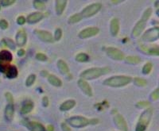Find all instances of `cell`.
<instances>
[{"label":"cell","instance_id":"6da1fadb","mask_svg":"<svg viewBox=\"0 0 159 131\" xmlns=\"http://www.w3.org/2000/svg\"><path fill=\"white\" fill-rule=\"evenodd\" d=\"M111 69L107 67L89 68L87 70L82 72L80 75V77L81 79H84V80H92V79H97L102 75L109 73Z\"/></svg>","mask_w":159,"mask_h":131},{"label":"cell","instance_id":"7a4b0ae2","mask_svg":"<svg viewBox=\"0 0 159 131\" xmlns=\"http://www.w3.org/2000/svg\"><path fill=\"white\" fill-rule=\"evenodd\" d=\"M132 81V78L127 75H116L106 79L103 81L105 86L111 88H122L129 84Z\"/></svg>","mask_w":159,"mask_h":131},{"label":"cell","instance_id":"3957f363","mask_svg":"<svg viewBox=\"0 0 159 131\" xmlns=\"http://www.w3.org/2000/svg\"><path fill=\"white\" fill-rule=\"evenodd\" d=\"M154 114L153 108H147L141 114L138 120L137 125L135 127V131H146L149 124L151 121L152 116Z\"/></svg>","mask_w":159,"mask_h":131},{"label":"cell","instance_id":"277c9868","mask_svg":"<svg viewBox=\"0 0 159 131\" xmlns=\"http://www.w3.org/2000/svg\"><path fill=\"white\" fill-rule=\"evenodd\" d=\"M66 122L69 126L77 128V129L84 128L89 125H92L91 119H87L84 116H72L66 119Z\"/></svg>","mask_w":159,"mask_h":131},{"label":"cell","instance_id":"5b68a950","mask_svg":"<svg viewBox=\"0 0 159 131\" xmlns=\"http://www.w3.org/2000/svg\"><path fill=\"white\" fill-rule=\"evenodd\" d=\"M159 38V28L157 26L147 29L142 36V40L147 42H153Z\"/></svg>","mask_w":159,"mask_h":131},{"label":"cell","instance_id":"8992f818","mask_svg":"<svg viewBox=\"0 0 159 131\" xmlns=\"http://www.w3.org/2000/svg\"><path fill=\"white\" fill-rule=\"evenodd\" d=\"M102 8V4L101 3H93L91 4V5L88 6L83 11H81L80 15H82L83 18H89V17H92L93 15H95L96 14H97Z\"/></svg>","mask_w":159,"mask_h":131},{"label":"cell","instance_id":"52a82bcc","mask_svg":"<svg viewBox=\"0 0 159 131\" xmlns=\"http://www.w3.org/2000/svg\"><path fill=\"white\" fill-rule=\"evenodd\" d=\"M107 55L115 61H122L124 59V54L121 50L114 48V47H108L106 49Z\"/></svg>","mask_w":159,"mask_h":131},{"label":"cell","instance_id":"ba28073f","mask_svg":"<svg viewBox=\"0 0 159 131\" xmlns=\"http://www.w3.org/2000/svg\"><path fill=\"white\" fill-rule=\"evenodd\" d=\"M99 32V28L95 26L88 27L86 29H83L79 33V38L81 39H86V38H92L97 35Z\"/></svg>","mask_w":159,"mask_h":131},{"label":"cell","instance_id":"9c48e42d","mask_svg":"<svg viewBox=\"0 0 159 131\" xmlns=\"http://www.w3.org/2000/svg\"><path fill=\"white\" fill-rule=\"evenodd\" d=\"M34 34L39 38L42 41L47 42V43H52L54 39L52 34L46 30H42V29H35Z\"/></svg>","mask_w":159,"mask_h":131},{"label":"cell","instance_id":"30bf717a","mask_svg":"<svg viewBox=\"0 0 159 131\" xmlns=\"http://www.w3.org/2000/svg\"><path fill=\"white\" fill-rule=\"evenodd\" d=\"M115 124H116V127L120 131H128V126L126 120L123 117V115L120 114H116L113 118Z\"/></svg>","mask_w":159,"mask_h":131},{"label":"cell","instance_id":"8fae6325","mask_svg":"<svg viewBox=\"0 0 159 131\" xmlns=\"http://www.w3.org/2000/svg\"><path fill=\"white\" fill-rule=\"evenodd\" d=\"M147 21L143 19V18L139 20V22L136 23V25H134L133 30H132V36L134 38H137V37L140 36V34L144 30L145 26L147 25Z\"/></svg>","mask_w":159,"mask_h":131},{"label":"cell","instance_id":"7c38bea8","mask_svg":"<svg viewBox=\"0 0 159 131\" xmlns=\"http://www.w3.org/2000/svg\"><path fill=\"white\" fill-rule=\"evenodd\" d=\"M24 125L29 129V131H45V126L39 122H34V121H26Z\"/></svg>","mask_w":159,"mask_h":131},{"label":"cell","instance_id":"4fadbf2b","mask_svg":"<svg viewBox=\"0 0 159 131\" xmlns=\"http://www.w3.org/2000/svg\"><path fill=\"white\" fill-rule=\"evenodd\" d=\"M77 84L79 88H80V90H81L85 95L89 96V97L92 96V95H93V93H92V89L87 81L84 80V79H80L79 80H78Z\"/></svg>","mask_w":159,"mask_h":131},{"label":"cell","instance_id":"5bb4252c","mask_svg":"<svg viewBox=\"0 0 159 131\" xmlns=\"http://www.w3.org/2000/svg\"><path fill=\"white\" fill-rule=\"evenodd\" d=\"M15 40H16V44L19 47H22L26 44L27 41V35L24 29H20L17 32L16 37H15Z\"/></svg>","mask_w":159,"mask_h":131},{"label":"cell","instance_id":"9a60e30c","mask_svg":"<svg viewBox=\"0 0 159 131\" xmlns=\"http://www.w3.org/2000/svg\"><path fill=\"white\" fill-rule=\"evenodd\" d=\"M44 15L41 12H34L32 13L30 15H28V17L26 18V22L30 24H34L37 22H40L41 20L43 19Z\"/></svg>","mask_w":159,"mask_h":131},{"label":"cell","instance_id":"2e32d148","mask_svg":"<svg viewBox=\"0 0 159 131\" xmlns=\"http://www.w3.org/2000/svg\"><path fill=\"white\" fill-rule=\"evenodd\" d=\"M4 115H5V119L7 121L11 122L13 120L14 115H15V106H14V104H7L6 106Z\"/></svg>","mask_w":159,"mask_h":131},{"label":"cell","instance_id":"e0dca14e","mask_svg":"<svg viewBox=\"0 0 159 131\" xmlns=\"http://www.w3.org/2000/svg\"><path fill=\"white\" fill-rule=\"evenodd\" d=\"M13 60V55L7 50H2L0 52V62L10 63Z\"/></svg>","mask_w":159,"mask_h":131},{"label":"cell","instance_id":"ac0fdd59","mask_svg":"<svg viewBox=\"0 0 159 131\" xmlns=\"http://www.w3.org/2000/svg\"><path fill=\"white\" fill-rule=\"evenodd\" d=\"M57 66L58 70L60 71V72L63 75H68L69 74V68L68 66V65L66 64L65 61H64L63 60H59L57 63Z\"/></svg>","mask_w":159,"mask_h":131},{"label":"cell","instance_id":"d6986e66","mask_svg":"<svg viewBox=\"0 0 159 131\" xmlns=\"http://www.w3.org/2000/svg\"><path fill=\"white\" fill-rule=\"evenodd\" d=\"M76 106V101L73 99H69V100L65 101L60 106V111H67L69 110L72 109Z\"/></svg>","mask_w":159,"mask_h":131},{"label":"cell","instance_id":"ffe728a7","mask_svg":"<svg viewBox=\"0 0 159 131\" xmlns=\"http://www.w3.org/2000/svg\"><path fill=\"white\" fill-rule=\"evenodd\" d=\"M67 1L66 0H58L56 1V7H55V10H56V13L57 15H61L62 13L65 11L66 5H67Z\"/></svg>","mask_w":159,"mask_h":131},{"label":"cell","instance_id":"44dd1931","mask_svg":"<svg viewBox=\"0 0 159 131\" xmlns=\"http://www.w3.org/2000/svg\"><path fill=\"white\" fill-rule=\"evenodd\" d=\"M110 30L112 36H117L118 33L119 31V22L117 18H113L111 21Z\"/></svg>","mask_w":159,"mask_h":131},{"label":"cell","instance_id":"7402d4cb","mask_svg":"<svg viewBox=\"0 0 159 131\" xmlns=\"http://www.w3.org/2000/svg\"><path fill=\"white\" fill-rule=\"evenodd\" d=\"M47 79L49 83L52 86L57 87V88H60V87L62 86V81L56 76L54 75H52V74H49L47 76Z\"/></svg>","mask_w":159,"mask_h":131},{"label":"cell","instance_id":"603a6c76","mask_svg":"<svg viewBox=\"0 0 159 131\" xmlns=\"http://www.w3.org/2000/svg\"><path fill=\"white\" fill-rule=\"evenodd\" d=\"M5 75L9 79H14L18 75V69L15 65H10L5 72Z\"/></svg>","mask_w":159,"mask_h":131},{"label":"cell","instance_id":"cb8c5ba5","mask_svg":"<svg viewBox=\"0 0 159 131\" xmlns=\"http://www.w3.org/2000/svg\"><path fill=\"white\" fill-rule=\"evenodd\" d=\"M34 102H31V101H28L21 108V113L22 115H27L30 112L32 111L33 109H34Z\"/></svg>","mask_w":159,"mask_h":131},{"label":"cell","instance_id":"d4e9b609","mask_svg":"<svg viewBox=\"0 0 159 131\" xmlns=\"http://www.w3.org/2000/svg\"><path fill=\"white\" fill-rule=\"evenodd\" d=\"M76 61L80 63H84V62H88L89 61V56L87 53L84 52H80V53L77 54L76 56Z\"/></svg>","mask_w":159,"mask_h":131},{"label":"cell","instance_id":"484cf974","mask_svg":"<svg viewBox=\"0 0 159 131\" xmlns=\"http://www.w3.org/2000/svg\"><path fill=\"white\" fill-rule=\"evenodd\" d=\"M126 62L130 65H137L141 62V58L137 56H129L126 58Z\"/></svg>","mask_w":159,"mask_h":131},{"label":"cell","instance_id":"4316f807","mask_svg":"<svg viewBox=\"0 0 159 131\" xmlns=\"http://www.w3.org/2000/svg\"><path fill=\"white\" fill-rule=\"evenodd\" d=\"M82 18H83V17H82V15H80V13L74 14V15H72V16L69 18V23L70 24L77 23V22H79L80 21H81Z\"/></svg>","mask_w":159,"mask_h":131},{"label":"cell","instance_id":"83f0119b","mask_svg":"<svg viewBox=\"0 0 159 131\" xmlns=\"http://www.w3.org/2000/svg\"><path fill=\"white\" fill-rule=\"evenodd\" d=\"M35 80H36V75L34 74H31L27 77L26 80H25V85L27 87L32 86L34 84Z\"/></svg>","mask_w":159,"mask_h":131},{"label":"cell","instance_id":"f1b7e54d","mask_svg":"<svg viewBox=\"0 0 159 131\" xmlns=\"http://www.w3.org/2000/svg\"><path fill=\"white\" fill-rule=\"evenodd\" d=\"M152 68H153V65L150 62L145 64L143 68V73L144 75H148L150 72H151Z\"/></svg>","mask_w":159,"mask_h":131},{"label":"cell","instance_id":"f546056e","mask_svg":"<svg viewBox=\"0 0 159 131\" xmlns=\"http://www.w3.org/2000/svg\"><path fill=\"white\" fill-rule=\"evenodd\" d=\"M33 5H34V7L37 10H44L45 7V2L43 1H34Z\"/></svg>","mask_w":159,"mask_h":131},{"label":"cell","instance_id":"4dcf8cb0","mask_svg":"<svg viewBox=\"0 0 159 131\" xmlns=\"http://www.w3.org/2000/svg\"><path fill=\"white\" fill-rule=\"evenodd\" d=\"M134 83L135 84V85L139 87H145L147 84V81L142 78H134Z\"/></svg>","mask_w":159,"mask_h":131},{"label":"cell","instance_id":"1f68e13d","mask_svg":"<svg viewBox=\"0 0 159 131\" xmlns=\"http://www.w3.org/2000/svg\"><path fill=\"white\" fill-rule=\"evenodd\" d=\"M147 52L148 54L150 55H152V56H158L159 55V49H158V47L155 46V47H153V48H150L147 50Z\"/></svg>","mask_w":159,"mask_h":131},{"label":"cell","instance_id":"d6a6232c","mask_svg":"<svg viewBox=\"0 0 159 131\" xmlns=\"http://www.w3.org/2000/svg\"><path fill=\"white\" fill-rule=\"evenodd\" d=\"M150 102L148 101H140V102L136 103V106L139 109H143V108H147L150 106Z\"/></svg>","mask_w":159,"mask_h":131},{"label":"cell","instance_id":"836d02e7","mask_svg":"<svg viewBox=\"0 0 159 131\" xmlns=\"http://www.w3.org/2000/svg\"><path fill=\"white\" fill-rule=\"evenodd\" d=\"M4 41H5L6 46L9 47L11 49L15 50V42L12 41V40L9 39V38H7V39H4Z\"/></svg>","mask_w":159,"mask_h":131},{"label":"cell","instance_id":"e575fe53","mask_svg":"<svg viewBox=\"0 0 159 131\" xmlns=\"http://www.w3.org/2000/svg\"><path fill=\"white\" fill-rule=\"evenodd\" d=\"M151 14H152L151 8H147V9L144 11V13H143V16H142V18L144 20H146V21H148V19L150 18Z\"/></svg>","mask_w":159,"mask_h":131},{"label":"cell","instance_id":"d590c367","mask_svg":"<svg viewBox=\"0 0 159 131\" xmlns=\"http://www.w3.org/2000/svg\"><path fill=\"white\" fill-rule=\"evenodd\" d=\"M36 59L39 61H46L48 60V57L46 55H45L44 53H42V52H38V53L36 54Z\"/></svg>","mask_w":159,"mask_h":131},{"label":"cell","instance_id":"8d00e7d4","mask_svg":"<svg viewBox=\"0 0 159 131\" xmlns=\"http://www.w3.org/2000/svg\"><path fill=\"white\" fill-rule=\"evenodd\" d=\"M62 37V30L60 28H57V29L55 30V34H54V38L53 39L55 41H59Z\"/></svg>","mask_w":159,"mask_h":131},{"label":"cell","instance_id":"74e56055","mask_svg":"<svg viewBox=\"0 0 159 131\" xmlns=\"http://www.w3.org/2000/svg\"><path fill=\"white\" fill-rule=\"evenodd\" d=\"M150 98H151L152 100L156 101L159 98V89L158 88H156L154 92H152L151 95H150Z\"/></svg>","mask_w":159,"mask_h":131},{"label":"cell","instance_id":"f35d334b","mask_svg":"<svg viewBox=\"0 0 159 131\" xmlns=\"http://www.w3.org/2000/svg\"><path fill=\"white\" fill-rule=\"evenodd\" d=\"M5 97L7 99V101L8 102V104H14V97L10 92L5 93Z\"/></svg>","mask_w":159,"mask_h":131},{"label":"cell","instance_id":"ab89813d","mask_svg":"<svg viewBox=\"0 0 159 131\" xmlns=\"http://www.w3.org/2000/svg\"><path fill=\"white\" fill-rule=\"evenodd\" d=\"M15 2V0H1L0 1V4L3 6V7H8V6L13 5Z\"/></svg>","mask_w":159,"mask_h":131},{"label":"cell","instance_id":"60d3db41","mask_svg":"<svg viewBox=\"0 0 159 131\" xmlns=\"http://www.w3.org/2000/svg\"><path fill=\"white\" fill-rule=\"evenodd\" d=\"M8 26H9V25H8V22L7 20L5 19L0 20V28H1V29H7L8 28Z\"/></svg>","mask_w":159,"mask_h":131},{"label":"cell","instance_id":"b9f144b4","mask_svg":"<svg viewBox=\"0 0 159 131\" xmlns=\"http://www.w3.org/2000/svg\"><path fill=\"white\" fill-rule=\"evenodd\" d=\"M25 22H26V20H25L24 16H19L17 18V23L18 25H24L25 23Z\"/></svg>","mask_w":159,"mask_h":131},{"label":"cell","instance_id":"7bdbcfd3","mask_svg":"<svg viewBox=\"0 0 159 131\" xmlns=\"http://www.w3.org/2000/svg\"><path fill=\"white\" fill-rule=\"evenodd\" d=\"M61 127L62 131H72L69 125L67 123H65V122H62L61 125Z\"/></svg>","mask_w":159,"mask_h":131},{"label":"cell","instance_id":"ee69618b","mask_svg":"<svg viewBox=\"0 0 159 131\" xmlns=\"http://www.w3.org/2000/svg\"><path fill=\"white\" fill-rule=\"evenodd\" d=\"M49 98H48L47 96H44L43 99H42V105H43V106L46 107V106H49Z\"/></svg>","mask_w":159,"mask_h":131},{"label":"cell","instance_id":"f6af8a7d","mask_svg":"<svg viewBox=\"0 0 159 131\" xmlns=\"http://www.w3.org/2000/svg\"><path fill=\"white\" fill-rule=\"evenodd\" d=\"M25 50H24V49H19V50L18 51V56H24V55H25Z\"/></svg>","mask_w":159,"mask_h":131},{"label":"cell","instance_id":"bcb514c9","mask_svg":"<svg viewBox=\"0 0 159 131\" xmlns=\"http://www.w3.org/2000/svg\"><path fill=\"white\" fill-rule=\"evenodd\" d=\"M45 131H54V127L52 125H49L47 127L45 128Z\"/></svg>","mask_w":159,"mask_h":131},{"label":"cell","instance_id":"7dc6e473","mask_svg":"<svg viewBox=\"0 0 159 131\" xmlns=\"http://www.w3.org/2000/svg\"><path fill=\"white\" fill-rule=\"evenodd\" d=\"M41 74H42V75H43V76H45V77H47L48 75H49V73H48L47 71H42Z\"/></svg>","mask_w":159,"mask_h":131},{"label":"cell","instance_id":"c3c4849f","mask_svg":"<svg viewBox=\"0 0 159 131\" xmlns=\"http://www.w3.org/2000/svg\"><path fill=\"white\" fill-rule=\"evenodd\" d=\"M113 3H118V2H121V1H111Z\"/></svg>","mask_w":159,"mask_h":131},{"label":"cell","instance_id":"681fc988","mask_svg":"<svg viewBox=\"0 0 159 131\" xmlns=\"http://www.w3.org/2000/svg\"><path fill=\"white\" fill-rule=\"evenodd\" d=\"M0 11H1V6H0Z\"/></svg>","mask_w":159,"mask_h":131}]
</instances>
